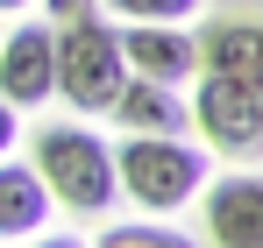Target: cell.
<instances>
[{"label":"cell","instance_id":"6da1fadb","mask_svg":"<svg viewBox=\"0 0 263 248\" xmlns=\"http://www.w3.org/2000/svg\"><path fill=\"white\" fill-rule=\"evenodd\" d=\"M29 149H36V177H43V192H50L64 213L100 220V213L121 199V192H114V149H107L86 121H50V128H36Z\"/></svg>","mask_w":263,"mask_h":248},{"label":"cell","instance_id":"7a4b0ae2","mask_svg":"<svg viewBox=\"0 0 263 248\" xmlns=\"http://www.w3.org/2000/svg\"><path fill=\"white\" fill-rule=\"evenodd\" d=\"M199 184H206V149H192L185 135H128L114 149V192L157 220L192 206Z\"/></svg>","mask_w":263,"mask_h":248},{"label":"cell","instance_id":"3957f363","mask_svg":"<svg viewBox=\"0 0 263 248\" xmlns=\"http://www.w3.org/2000/svg\"><path fill=\"white\" fill-rule=\"evenodd\" d=\"M50 43H57V99H64L79 121L107 114L114 92H121V78H128L121 29H107V14H79V22H57Z\"/></svg>","mask_w":263,"mask_h":248},{"label":"cell","instance_id":"277c9868","mask_svg":"<svg viewBox=\"0 0 263 248\" xmlns=\"http://www.w3.org/2000/svg\"><path fill=\"white\" fill-rule=\"evenodd\" d=\"M185 114H192V128H199V142H206V149L235 156V163L263 156V107H256V99H249L235 78L199 71V92L185 99Z\"/></svg>","mask_w":263,"mask_h":248},{"label":"cell","instance_id":"5b68a950","mask_svg":"<svg viewBox=\"0 0 263 248\" xmlns=\"http://www.w3.org/2000/svg\"><path fill=\"white\" fill-rule=\"evenodd\" d=\"M0 99L14 114L57 99V43H50V22H14L0 36Z\"/></svg>","mask_w":263,"mask_h":248},{"label":"cell","instance_id":"8992f818","mask_svg":"<svg viewBox=\"0 0 263 248\" xmlns=\"http://www.w3.org/2000/svg\"><path fill=\"white\" fill-rule=\"evenodd\" d=\"M192 43H199V71L235 78L263 107V22L256 14H214L206 29H192Z\"/></svg>","mask_w":263,"mask_h":248},{"label":"cell","instance_id":"52a82bcc","mask_svg":"<svg viewBox=\"0 0 263 248\" xmlns=\"http://www.w3.org/2000/svg\"><path fill=\"white\" fill-rule=\"evenodd\" d=\"M199 220L214 248H263V177L235 170V177H206L199 184Z\"/></svg>","mask_w":263,"mask_h":248},{"label":"cell","instance_id":"ba28073f","mask_svg":"<svg viewBox=\"0 0 263 248\" xmlns=\"http://www.w3.org/2000/svg\"><path fill=\"white\" fill-rule=\"evenodd\" d=\"M121 64L157 85H192L199 78V43L185 22H121Z\"/></svg>","mask_w":263,"mask_h":248},{"label":"cell","instance_id":"9c48e42d","mask_svg":"<svg viewBox=\"0 0 263 248\" xmlns=\"http://www.w3.org/2000/svg\"><path fill=\"white\" fill-rule=\"evenodd\" d=\"M107 121H121V135H185L192 114H185V99H178V85H157V78H121L114 92V107H107Z\"/></svg>","mask_w":263,"mask_h":248},{"label":"cell","instance_id":"30bf717a","mask_svg":"<svg viewBox=\"0 0 263 248\" xmlns=\"http://www.w3.org/2000/svg\"><path fill=\"white\" fill-rule=\"evenodd\" d=\"M43 227H50V192L36 177V163L0 156V241H29Z\"/></svg>","mask_w":263,"mask_h":248},{"label":"cell","instance_id":"8fae6325","mask_svg":"<svg viewBox=\"0 0 263 248\" xmlns=\"http://www.w3.org/2000/svg\"><path fill=\"white\" fill-rule=\"evenodd\" d=\"M92 248H199V241H192L185 227H171V220L149 213V220H128V227H107Z\"/></svg>","mask_w":263,"mask_h":248},{"label":"cell","instance_id":"7c38bea8","mask_svg":"<svg viewBox=\"0 0 263 248\" xmlns=\"http://www.w3.org/2000/svg\"><path fill=\"white\" fill-rule=\"evenodd\" d=\"M100 7H114L121 22H192L199 14V0H100Z\"/></svg>","mask_w":263,"mask_h":248},{"label":"cell","instance_id":"4fadbf2b","mask_svg":"<svg viewBox=\"0 0 263 248\" xmlns=\"http://www.w3.org/2000/svg\"><path fill=\"white\" fill-rule=\"evenodd\" d=\"M79 14H100V0H50V29L57 22H79Z\"/></svg>","mask_w":263,"mask_h":248},{"label":"cell","instance_id":"5bb4252c","mask_svg":"<svg viewBox=\"0 0 263 248\" xmlns=\"http://www.w3.org/2000/svg\"><path fill=\"white\" fill-rule=\"evenodd\" d=\"M14 142H22V114L0 99V156H14Z\"/></svg>","mask_w":263,"mask_h":248},{"label":"cell","instance_id":"9a60e30c","mask_svg":"<svg viewBox=\"0 0 263 248\" xmlns=\"http://www.w3.org/2000/svg\"><path fill=\"white\" fill-rule=\"evenodd\" d=\"M22 248H86V241H79V234H29Z\"/></svg>","mask_w":263,"mask_h":248},{"label":"cell","instance_id":"2e32d148","mask_svg":"<svg viewBox=\"0 0 263 248\" xmlns=\"http://www.w3.org/2000/svg\"><path fill=\"white\" fill-rule=\"evenodd\" d=\"M29 7H36V0H0V14H29Z\"/></svg>","mask_w":263,"mask_h":248}]
</instances>
